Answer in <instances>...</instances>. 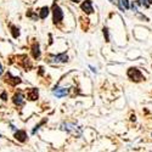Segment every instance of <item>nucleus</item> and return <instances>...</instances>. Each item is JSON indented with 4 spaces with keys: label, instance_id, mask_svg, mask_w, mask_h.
<instances>
[{
    "label": "nucleus",
    "instance_id": "0eeeda50",
    "mask_svg": "<svg viewBox=\"0 0 152 152\" xmlns=\"http://www.w3.org/2000/svg\"><path fill=\"white\" fill-rule=\"evenodd\" d=\"M24 102V96L22 93H17L14 95V104L17 105V106H21L22 104Z\"/></svg>",
    "mask_w": 152,
    "mask_h": 152
},
{
    "label": "nucleus",
    "instance_id": "2eb2a0df",
    "mask_svg": "<svg viewBox=\"0 0 152 152\" xmlns=\"http://www.w3.org/2000/svg\"><path fill=\"white\" fill-rule=\"evenodd\" d=\"M141 1H142L144 6H146V7H148V6L152 4V0H141Z\"/></svg>",
    "mask_w": 152,
    "mask_h": 152
},
{
    "label": "nucleus",
    "instance_id": "20e7f679",
    "mask_svg": "<svg viewBox=\"0 0 152 152\" xmlns=\"http://www.w3.org/2000/svg\"><path fill=\"white\" fill-rule=\"evenodd\" d=\"M5 82H6L7 84L12 85V86H15V85H17V84L21 83V79H20L18 77H12L11 73H6V74H5Z\"/></svg>",
    "mask_w": 152,
    "mask_h": 152
},
{
    "label": "nucleus",
    "instance_id": "f03ea898",
    "mask_svg": "<svg viewBox=\"0 0 152 152\" xmlns=\"http://www.w3.org/2000/svg\"><path fill=\"white\" fill-rule=\"evenodd\" d=\"M53 14H54V23H60L63 18V12L61 10V7L56 4H54V7H53Z\"/></svg>",
    "mask_w": 152,
    "mask_h": 152
},
{
    "label": "nucleus",
    "instance_id": "39448f33",
    "mask_svg": "<svg viewBox=\"0 0 152 152\" xmlns=\"http://www.w3.org/2000/svg\"><path fill=\"white\" fill-rule=\"evenodd\" d=\"M82 10L85 12V14H93L94 9L91 5V0H85V1L82 4Z\"/></svg>",
    "mask_w": 152,
    "mask_h": 152
},
{
    "label": "nucleus",
    "instance_id": "f257e3e1",
    "mask_svg": "<svg viewBox=\"0 0 152 152\" xmlns=\"http://www.w3.org/2000/svg\"><path fill=\"white\" fill-rule=\"evenodd\" d=\"M128 77L134 82H141L142 79H145L144 75L141 74V72L137 68H129L128 69Z\"/></svg>",
    "mask_w": 152,
    "mask_h": 152
},
{
    "label": "nucleus",
    "instance_id": "423d86ee",
    "mask_svg": "<svg viewBox=\"0 0 152 152\" xmlns=\"http://www.w3.org/2000/svg\"><path fill=\"white\" fill-rule=\"evenodd\" d=\"M53 93L56 97H63V96H66L68 94V90L65 89V88H55V90Z\"/></svg>",
    "mask_w": 152,
    "mask_h": 152
},
{
    "label": "nucleus",
    "instance_id": "dca6fc26",
    "mask_svg": "<svg viewBox=\"0 0 152 152\" xmlns=\"http://www.w3.org/2000/svg\"><path fill=\"white\" fill-rule=\"evenodd\" d=\"M104 34H105V37H106V42H108L110 38H108V29H107V28H104Z\"/></svg>",
    "mask_w": 152,
    "mask_h": 152
},
{
    "label": "nucleus",
    "instance_id": "1a4fd4ad",
    "mask_svg": "<svg viewBox=\"0 0 152 152\" xmlns=\"http://www.w3.org/2000/svg\"><path fill=\"white\" fill-rule=\"evenodd\" d=\"M32 55L34 58H39L40 56V50H39V44L38 43H34L32 46Z\"/></svg>",
    "mask_w": 152,
    "mask_h": 152
},
{
    "label": "nucleus",
    "instance_id": "f3484780",
    "mask_svg": "<svg viewBox=\"0 0 152 152\" xmlns=\"http://www.w3.org/2000/svg\"><path fill=\"white\" fill-rule=\"evenodd\" d=\"M1 99H3L4 101L7 100V94H6V91H3V93H1Z\"/></svg>",
    "mask_w": 152,
    "mask_h": 152
},
{
    "label": "nucleus",
    "instance_id": "aec40b11",
    "mask_svg": "<svg viewBox=\"0 0 152 152\" xmlns=\"http://www.w3.org/2000/svg\"><path fill=\"white\" fill-rule=\"evenodd\" d=\"M110 1H113V0H110Z\"/></svg>",
    "mask_w": 152,
    "mask_h": 152
},
{
    "label": "nucleus",
    "instance_id": "4468645a",
    "mask_svg": "<svg viewBox=\"0 0 152 152\" xmlns=\"http://www.w3.org/2000/svg\"><path fill=\"white\" fill-rule=\"evenodd\" d=\"M121 7L124 9H129V1L128 0H121Z\"/></svg>",
    "mask_w": 152,
    "mask_h": 152
},
{
    "label": "nucleus",
    "instance_id": "a211bd4d",
    "mask_svg": "<svg viewBox=\"0 0 152 152\" xmlns=\"http://www.w3.org/2000/svg\"><path fill=\"white\" fill-rule=\"evenodd\" d=\"M71 1H73V3H79V1H82V0H71Z\"/></svg>",
    "mask_w": 152,
    "mask_h": 152
},
{
    "label": "nucleus",
    "instance_id": "6e6552de",
    "mask_svg": "<svg viewBox=\"0 0 152 152\" xmlns=\"http://www.w3.org/2000/svg\"><path fill=\"white\" fill-rule=\"evenodd\" d=\"M27 97H28V100H31V101L37 100V99H38V89H34V88L29 89L28 93H27Z\"/></svg>",
    "mask_w": 152,
    "mask_h": 152
},
{
    "label": "nucleus",
    "instance_id": "9b49d317",
    "mask_svg": "<svg viewBox=\"0 0 152 152\" xmlns=\"http://www.w3.org/2000/svg\"><path fill=\"white\" fill-rule=\"evenodd\" d=\"M68 60V56L66 54H61V55H57L54 57V61L55 62H66Z\"/></svg>",
    "mask_w": 152,
    "mask_h": 152
},
{
    "label": "nucleus",
    "instance_id": "9d476101",
    "mask_svg": "<svg viewBox=\"0 0 152 152\" xmlns=\"http://www.w3.org/2000/svg\"><path fill=\"white\" fill-rule=\"evenodd\" d=\"M15 137L17 139L18 141L24 142V141H26V139H27V134H26V132H24V130H18V132L15 134Z\"/></svg>",
    "mask_w": 152,
    "mask_h": 152
},
{
    "label": "nucleus",
    "instance_id": "7ed1b4c3",
    "mask_svg": "<svg viewBox=\"0 0 152 152\" xmlns=\"http://www.w3.org/2000/svg\"><path fill=\"white\" fill-rule=\"evenodd\" d=\"M17 62L20 63V65L26 68V69H31L32 68V63L29 61V58L27 57V55H21V56H17Z\"/></svg>",
    "mask_w": 152,
    "mask_h": 152
},
{
    "label": "nucleus",
    "instance_id": "ddd939ff",
    "mask_svg": "<svg viewBox=\"0 0 152 152\" xmlns=\"http://www.w3.org/2000/svg\"><path fill=\"white\" fill-rule=\"evenodd\" d=\"M11 29H12V37H14V38H18V37H20V31H18V28H16V27L12 26Z\"/></svg>",
    "mask_w": 152,
    "mask_h": 152
},
{
    "label": "nucleus",
    "instance_id": "f8f14e48",
    "mask_svg": "<svg viewBox=\"0 0 152 152\" xmlns=\"http://www.w3.org/2000/svg\"><path fill=\"white\" fill-rule=\"evenodd\" d=\"M48 15H49V7L48 6H44L40 10V18H46Z\"/></svg>",
    "mask_w": 152,
    "mask_h": 152
},
{
    "label": "nucleus",
    "instance_id": "6ab92c4d",
    "mask_svg": "<svg viewBox=\"0 0 152 152\" xmlns=\"http://www.w3.org/2000/svg\"><path fill=\"white\" fill-rule=\"evenodd\" d=\"M3 73V67H1V63H0V74Z\"/></svg>",
    "mask_w": 152,
    "mask_h": 152
}]
</instances>
